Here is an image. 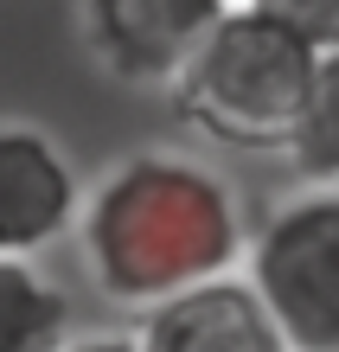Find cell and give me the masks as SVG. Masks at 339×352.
Wrapping results in <instances>:
<instances>
[{
	"instance_id": "1",
	"label": "cell",
	"mask_w": 339,
	"mask_h": 352,
	"mask_svg": "<svg viewBox=\"0 0 339 352\" xmlns=\"http://www.w3.org/2000/svg\"><path fill=\"white\" fill-rule=\"evenodd\" d=\"M77 243L116 307H160L243 256V205L224 173L186 154H129L83 192Z\"/></svg>"
},
{
	"instance_id": "2",
	"label": "cell",
	"mask_w": 339,
	"mask_h": 352,
	"mask_svg": "<svg viewBox=\"0 0 339 352\" xmlns=\"http://www.w3.org/2000/svg\"><path fill=\"white\" fill-rule=\"evenodd\" d=\"M314 77H320V52L307 38H294L282 19H269L263 7L237 0L173 84V102L218 148L288 154V141L307 116Z\"/></svg>"
},
{
	"instance_id": "3",
	"label": "cell",
	"mask_w": 339,
	"mask_h": 352,
	"mask_svg": "<svg viewBox=\"0 0 339 352\" xmlns=\"http://www.w3.org/2000/svg\"><path fill=\"white\" fill-rule=\"evenodd\" d=\"M250 282L269 301L288 352H339V186L282 199L250 237Z\"/></svg>"
},
{
	"instance_id": "4",
	"label": "cell",
	"mask_w": 339,
	"mask_h": 352,
	"mask_svg": "<svg viewBox=\"0 0 339 352\" xmlns=\"http://www.w3.org/2000/svg\"><path fill=\"white\" fill-rule=\"evenodd\" d=\"M237 0H83V38L122 84L173 90Z\"/></svg>"
},
{
	"instance_id": "5",
	"label": "cell",
	"mask_w": 339,
	"mask_h": 352,
	"mask_svg": "<svg viewBox=\"0 0 339 352\" xmlns=\"http://www.w3.org/2000/svg\"><path fill=\"white\" fill-rule=\"evenodd\" d=\"M83 218V186L45 129L0 122V256H45Z\"/></svg>"
},
{
	"instance_id": "6",
	"label": "cell",
	"mask_w": 339,
	"mask_h": 352,
	"mask_svg": "<svg viewBox=\"0 0 339 352\" xmlns=\"http://www.w3.org/2000/svg\"><path fill=\"white\" fill-rule=\"evenodd\" d=\"M141 352H288L269 301L250 276H211L141 314Z\"/></svg>"
},
{
	"instance_id": "7",
	"label": "cell",
	"mask_w": 339,
	"mask_h": 352,
	"mask_svg": "<svg viewBox=\"0 0 339 352\" xmlns=\"http://www.w3.org/2000/svg\"><path fill=\"white\" fill-rule=\"evenodd\" d=\"M71 346V295L39 256H0V352H65Z\"/></svg>"
},
{
	"instance_id": "8",
	"label": "cell",
	"mask_w": 339,
	"mask_h": 352,
	"mask_svg": "<svg viewBox=\"0 0 339 352\" xmlns=\"http://www.w3.org/2000/svg\"><path fill=\"white\" fill-rule=\"evenodd\" d=\"M282 160H288L307 186H339V52L320 58L307 116H301V129H294V141H288Z\"/></svg>"
},
{
	"instance_id": "9",
	"label": "cell",
	"mask_w": 339,
	"mask_h": 352,
	"mask_svg": "<svg viewBox=\"0 0 339 352\" xmlns=\"http://www.w3.org/2000/svg\"><path fill=\"white\" fill-rule=\"evenodd\" d=\"M250 7H263L269 19H282L294 38H307L314 52H339V0H250Z\"/></svg>"
},
{
	"instance_id": "10",
	"label": "cell",
	"mask_w": 339,
	"mask_h": 352,
	"mask_svg": "<svg viewBox=\"0 0 339 352\" xmlns=\"http://www.w3.org/2000/svg\"><path fill=\"white\" fill-rule=\"evenodd\" d=\"M65 352H141L135 333H90V340H71Z\"/></svg>"
}]
</instances>
